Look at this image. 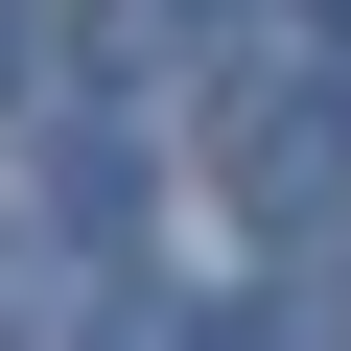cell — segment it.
Masks as SVG:
<instances>
[{
  "mask_svg": "<svg viewBox=\"0 0 351 351\" xmlns=\"http://www.w3.org/2000/svg\"><path fill=\"white\" fill-rule=\"evenodd\" d=\"M0 94H24V0H0Z\"/></svg>",
  "mask_w": 351,
  "mask_h": 351,
  "instance_id": "cell-1",
  "label": "cell"
}]
</instances>
